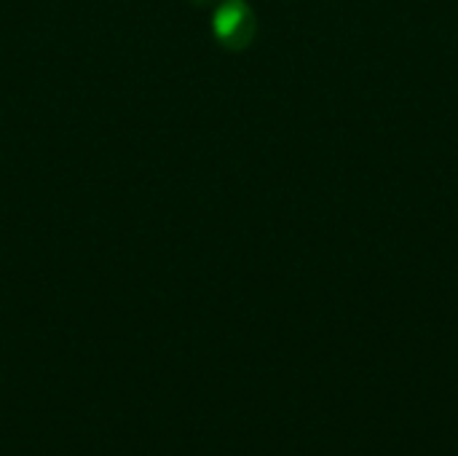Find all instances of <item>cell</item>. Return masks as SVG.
<instances>
[{
    "instance_id": "1",
    "label": "cell",
    "mask_w": 458,
    "mask_h": 456,
    "mask_svg": "<svg viewBox=\"0 0 458 456\" xmlns=\"http://www.w3.org/2000/svg\"><path fill=\"white\" fill-rule=\"evenodd\" d=\"M212 30L223 46L244 48L255 35V13L244 0H228L217 8Z\"/></svg>"
}]
</instances>
